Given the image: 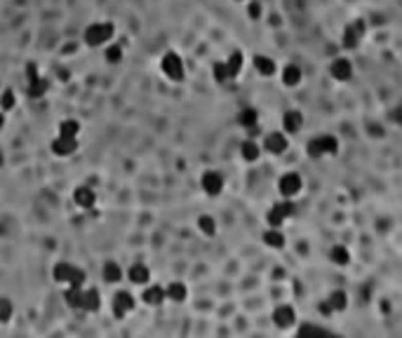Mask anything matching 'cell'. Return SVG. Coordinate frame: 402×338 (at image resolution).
Segmentation results:
<instances>
[{"label": "cell", "instance_id": "1", "mask_svg": "<svg viewBox=\"0 0 402 338\" xmlns=\"http://www.w3.org/2000/svg\"><path fill=\"white\" fill-rule=\"evenodd\" d=\"M54 280L56 282H68L71 287H80L85 282V272L80 268H73L71 263H56Z\"/></svg>", "mask_w": 402, "mask_h": 338}, {"label": "cell", "instance_id": "2", "mask_svg": "<svg viewBox=\"0 0 402 338\" xmlns=\"http://www.w3.org/2000/svg\"><path fill=\"white\" fill-rule=\"evenodd\" d=\"M108 38H113V24H92V26L85 31V43L92 45V47L106 43Z\"/></svg>", "mask_w": 402, "mask_h": 338}, {"label": "cell", "instance_id": "3", "mask_svg": "<svg viewBox=\"0 0 402 338\" xmlns=\"http://www.w3.org/2000/svg\"><path fill=\"white\" fill-rule=\"evenodd\" d=\"M162 73L167 75L169 80H174V83H179V80L184 78V64H181V59H179L174 52H167V54L162 56Z\"/></svg>", "mask_w": 402, "mask_h": 338}, {"label": "cell", "instance_id": "4", "mask_svg": "<svg viewBox=\"0 0 402 338\" xmlns=\"http://www.w3.org/2000/svg\"><path fill=\"white\" fill-rule=\"evenodd\" d=\"M339 144H336L334 136H318L308 144V153L313 157H320V155H327V153H336Z\"/></svg>", "mask_w": 402, "mask_h": 338}, {"label": "cell", "instance_id": "5", "mask_svg": "<svg viewBox=\"0 0 402 338\" xmlns=\"http://www.w3.org/2000/svg\"><path fill=\"white\" fill-rule=\"evenodd\" d=\"M301 190V176L299 174H285V176L280 178V193L285 195V197H292Z\"/></svg>", "mask_w": 402, "mask_h": 338}, {"label": "cell", "instance_id": "6", "mask_svg": "<svg viewBox=\"0 0 402 338\" xmlns=\"http://www.w3.org/2000/svg\"><path fill=\"white\" fill-rule=\"evenodd\" d=\"M362 31H365V24L362 22L351 24V26L343 31V45H346L348 50L357 47V43H360V38H362Z\"/></svg>", "mask_w": 402, "mask_h": 338}, {"label": "cell", "instance_id": "7", "mask_svg": "<svg viewBox=\"0 0 402 338\" xmlns=\"http://www.w3.org/2000/svg\"><path fill=\"white\" fill-rule=\"evenodd\" d=\"M202 188H205L207 195H219V193H221V188H223L221 174H217V172L202 174Z\"/></svg>", "mask_w": 402, "mask_h": 338}, {"label": "cell", "instance_id": "8", "mask_svg": "<svg viewBox=\"0 0 402 338\" xmlns=\"http://www.w3.org/2000/svg\"><path fill=\"white\" fill-rule=\"evenodd\" d=\"M134 308V301L132 296L127 294V291H120V294H116V299H113V312H116V317H125L129 310Z\"/></svg>", "mask_w": 402, "mask_h": 338}, {"label": "cell", "instance_id": "9", "mask_svg": "<svg viewBox=\"0 0 402 338\" xmlns=\"http://www.w3.org/2000/svg\"><path fill=\"white\" fill-rule=\"evenodd\" d=\"M290 214H292V205H290V202L275 205L273 209L268 211V223H271V228H278L280 223H282L287 216H290Z\"/></svg>", "mask_w": 402, "mask_h": 338}, {"label": "cell", "instance_id": "10", "mask_svg": "<svg viewBox=\"0 0 402 338\" xmlns=\"http://www.w3.org/2000/svg\"><path fill=\"white\" fill-rule=\"evenodd\" d=\"M75 148H78L75 139H68V136H59L56 141H52V153H54V155L66 157V155H71Z\"/></svg>", "mask_w": 402, "mask_h": 338}, {"label": "cell", "instance_id": "11", "mask_svg": "<svg viewBox=\"0 0 402 338\" xmlns=\"http://www.w3.org/2000/svg\"><path fill=\"white\" fill-rule=\"evenodd\" d=\"M273 320H275V324L278 327H292L294 324V320H296V315H294V310H292L290 305H280L278 310L273 312Z\"/></svg>", "mask_w": 402, "mask_h": 338}, {"label": "cell", "instance_id": "12", "mask_svg": "<svg viewBox=\"0 0 402 338\" xmlns=\"http://www.w3.org/2000/svg\"><path fill=\"white\" fill-rule=\"evenodd\" d=\"M73 200L78 202L83 209H89V207H94V202H97V197H94V190L92 188H75V193H73Z\"/></svg>", "mask_w": 402, "mask_h": 338}, {"label": "cell", "instance_id": "13", "mask_svg": "<svg viewBox=\"0 0 402 338\" xmlns=\"http://www.w3.org/2000/svg\"><path fill=\"white\" fill-rule=\"evenodd\" d=\"M127 277H129V282H134V284H146L148 277H151V272H148L146 266H141V263H134L127 270Z\"/></svg>", "mask_w": 402, "mask_h": 338}, {"label": "cell", "instance_id": "14", "mask_svg": "<svg viewBox=\"0 0 402 338\" xmlns=\"http://www.w3.org/2000/svg\"><path fill=\"white\" fill-rule=\"evenodd\" d=\"M353 73V66L348 59H336L334 64H332V75H334L336 80H348Z\"/></svg>", "mask_w": 402, "mask_h": 338}, {"label": "cell", "instance_id": "15", "mask_svg": "<svg viewBox=\"0 0 402 338\" xmlns=\"http://www.w3.org/2000/svg\"><path fill=\"white\" fill-rule=\"evenodd\" d=\"M285 148H287V139L282 136V134L273 132L266 139V150H271V153H275V155H280V153H282Z\"/></svg>", "mask_w": 402, "mask_h": 338}, {"label": "cell", "instance_id": "16", "mask_svg": "<svg viewBox=\"0 0 402 338\" xmlns=\"http://www.w3.org/2000/svg\"><path fill=\"white\" fill-rule=\"evenodd\" d=\"M301 113L299 111H287L285 113V117H282V125H285V132H299L301 129Z\"/></svg>", "mask_w": 402, "mask_h": 338}, {"label": "cell", "instance_id": "17", "mask_svg": "<svg viewBox=\"0 0 402 338\" xmlns=\"http://www.w3.org/2000/svg\"><path fill=\"white\" fill-rule=\"evenodd\" d=\"M186 294H188V291H186V287L181 282H172L165 289V296H167L169 301H177V303H181V301L186 299Z\"/></svg>", "mask_w": 402, "mask_h": 338}, {"label": "cell", "instance_id": "18", "mask_svg": "<svg viewBox=\"0 0 402 338\" xmlns=\"http://www.w3.org/2000/svg\"><path fill=\"white\" fill-rule=\"evenodd\" d=\"M83 310H87V312L99 310V291H94V289L85 291L83 294Z\"/></svg>", "mask_w": 402, "mask_h": 338}, {"label": "cell", "instance_id": "19", "mask_svg": "<svg viewBox=\"0 0 402 338\" xmlns=\"http://www.w3.org/2000/svg\"><path fill=\"white\" fill-rule=\"evenodd\" d=\"M254 66H257V71L261 73V75H266V78L275 73V61L268 59V56H257V59H254Z\"/></svg>", "mask_w": 402, "mask_h": 338}, {"label": "cell", "instance_id": "20", "mask_svg": "<svg viewBox=\"0 0 402 338\" xmlns=\"http://www.w3.org/2000/svg\"><path fill=\"white\" fill-rule=\"evenodd\" d=\"M144 301L148 305H160L162 301H165V291H162L160 287H151L144 291Z\"/></svg>", "mask_w": 402, "mask_h": 338}, {"label": "cell", "instance_id": "21", "mask_svg": "<svg viewBox=\"0 0 402 338\" xmlns=\"http://www.w3.org/2000/svg\"><path fill=\"white\" fill-rule=\"evenodd\" d=\"M263 242H266L268 247H273V249H280V247L285 244V237H282V233H278V228H271V230L263 235Z\"/></svg>", "mask_w": 402, "mask_h": 338}, {"label": "cell", "instance_id": "22", "mask_svg": "<svg viewBox=\"0 0 402 338\" xmlns=\"http://www.w3.org/2000/svg\"><path fill=\"white\" fill-rule=\"evenodd\" d=\"M80 132V125L75 120H64L62 127H59V136H68V139H75Z\"/></svg>", "mask_w": 402, "mask_h": 338}, {"label": "cell", "instance_id": "23", "mask_svg": "<svg viewBox=\"0 0 402 338\" xmlns=\"http://www.w3.org/2000/svg\"><path fill=\"white\" fill-rule=\"evenodd\" d=\"M66 301L71 308H83V291H80V287H71L66 291Z\"/></svg>", "mask_w": 402, "mask_h": 338}, {"label": "cell", "instance_id": "24", "mask_svg": "<svg viewBox=\"0 0 402 338\" xmlns=\"http://www.w3.org/2000/svg\"><path fill=\"white\" fill-rule=\"evenodd\" d=\"M330 305H332V310H346V305H348L346 294L343 291H334L330 296Z\"/></svg>", "mask_w": 402, "mask_h": 338}, {"label": "cell", "instance_id": "25", "mask_svg": "<svg viewBox=\"0 0 402 338\" xmlns=\"http://www.w3.org/2000/svg\"><path fill=\"white\" fill-rule=\"evenodd\" d=\"M120 275H123V272H120V266H118V263H106V266H104V280H106V282H118Z\"/></svg>", "mask_w": 402, "mask_h": 338}, {"label": "cell", "instance_id": "26", "mask_svg": "<svg viewBox=\"0 0 402 338\" xmlns=\"http://www.w3.org/2000/svg\"><path fill=\"white\" fill-rule=\"evenodd\" d=\"M330 256H332V261H334L336 266H346L348 261H351V254H348V249H343V247H334Z\"/></svg>", "mask_w": 402, "mask_h": 338}, {"label": "cell", "instance_id": "27", "mask_svg": "<svg viewBox=\"0 0 402 338\" xmlns=\"http://www.w3.org/2000/svg\"><path fill=\"white\" fill-rule=\"evenodd\" d=\"M228 75L233 78V75H238L240 73V68H242V54L240 52H235V54H231V59H228Z\"/></svg>", "mask_w": 402, "mask_h": 338}, {"label": "cell", "instance_id": "28", "mask_svg": "<svg viewBox=\"0 0 402 338\" xmlns=\"http://www.w3.org/2000/svg\"><path fill=\"white\" fill-rule=\"evenodd\" d=\"M282 80H285V85H296V83H299V80H301V71H299V66H287Z\"/></svg>", "mask_w": 402, "mask_h": 338}, {"label": "cell", "instance_id": "29", "mask_svg": "<svg viewBox=\"0 0 402 338\" xmlns=\"http://www.w3.org/2000/svg\"><path fill=\"white\" fill-rule=\"evenodd\" d=\"M242 157H245V160H257L259 157V146L254 144V141H245V144H242Z\"/></svg>", "mask_w": 402, "mask_h": 338}, {"label": "cell", "instance_id": "30", "mask_svg": "<svg viewBox=\"0 0 402 338\" xmlns=\"http://www.w3.org/2000/svg\"><path fill=\"white\" fill-rule=\"evenodd\" d=\"M198 226H200V230L205 235H214V233H217V226H214V218L212 216H200Z\"/></svg>", "mask_w": 402, "mask_h": 338}, {"label": "cell", "instance_id": "31", "mask_svg": "<svg viewBox=\"0 0 402 338\" xmlns=\"http://www.w3.org/2000/svg\"><path fill=\"white\" fill-rule=\"evenodd\" d=\"M240 122L245 125V127H254L257 125V111H252V108H245L240 115Z\"/></svg>", "mask_w": 402, "mask_h": 338}, {"label": "cell", "instance_id": "32", "mask_svg": "<svg viewBox=\"0 0 402 338\" xmlns=\"http://www.w3.org/2000/svg\"><path fill=\"white\" fill-rule=\"evenodd\" d=\"M214 75H217L219 83H223L226 78H231V75H228V66H226V64H217V66H214Z\"/></svg>", "mask_w": 402, "mask_h": 338}, {"label": "cell", "instance_id": "33", "mask_svg": "<svg viewBox=\"0 0 402 338\" xmlns=\"http://www.w3.org/2000/svg\"><path fill=\"white\" fill-rule=\"evenodd\" d=\"M120 56H123L120 47H111V50L106 52V59H108V61H120Z\"/></svg>", "mask_w": 402, "mask_h": 338}, {"label": "cell", "instance_id": "34", "mask_svg": "<svg viewBox=\"0 0 402 338\" xmlns=\"http://www.w3.org/2000/svg\"><path fill=\"white\" fill-rule=\"evenodd\" d=\"M14 106V96H12V92H5L3 94V108H12Z\"/></svg>", "mask_w": 402, "mask_h": 338}, {"label": "cell", "instance_id": "35", "mask_svg": "<svg viewBox=\"0 0 402 338\" xmlns=\"http://www.w3.org/2000/svg\"><path fill=\"white\" fill-rule=\"evenodd\" d=\"M259 14H261V5H259V3H252V5H250V17L257 19Z\"/></svg>", "mask_w": 402, "mask_h": 338}, {"label": "cell", "instance_id": "36", "mask_svg": "<svg viewBox=\"0 0 402 338\" xmlns=\"http://www.w3.org/2000/svg\"><path fill=\"white\" fill-rule=\"evenodd\" d=\"M301 333H322V329H318V327H311V324H306V327H301Z\"/></svg>", "mask_w": 402, "mask_h": 338}, {"label": "cell", "instance_id": "37", "mask_svg": "<svg viewBox=\"0 0 402 338\" xmlns=\"http://www.w3.org/2000/svg\"><path fill=\"white\" fill-rule=\"evenodd\" d=\"M393 120L402 122V108H397V111H393Z\"/></svg>", "mask_w": 402, "mask_h": 338}, {"label": "cell", "instance_id": "38", "mask_svg": "<svg viewBox=\"0 0 402 338\" xmlns=\"http://www.w3.org/2000/svg\"><path fill=\"white\" fill-rule=\"evenodd\" d=\"M0 127H3V115H0Z\"/></svg>", "mask_w": 402, "mask_h": 338}, {"label": "cell", "instance_id": "39", "mask_svg": "<svg viewBox=\"0 0 402 338\" xmlns=\"http://www.w3.org/2000/svg\"><path fill=\"white\" fill-rule=\"evenodd\" d=\"M0 165H3V155H0Z\"/></svg>", "mask_w": 402, "mask_h": 338}, {"label": "cell", "instance_id": "40", "mask_svg": "<svg viewBox=\"0 0 402 338\" xmlns=\"http://www.w3.org/2000/svg\"><path fill=\"white\" fill-rule=\"evenodd\" d=\"M0 301H3V299H0Z\"/></svg>", "mask_w": 402, "mask_h": 338}]
</instances>
